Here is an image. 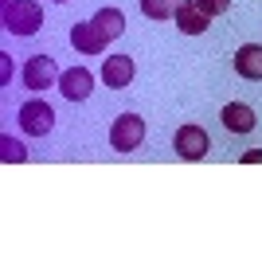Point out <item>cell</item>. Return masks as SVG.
Segmentation results:
<instances>
[{
    "instance_id": "obj_15",
    "label": "cell",
    "mask_w": 262,
    "mask_h": 262,
    "mask_svg": "<svg viewBox=\"0 0 262 262\" xmlns=\"http://www.w3.org/2000/svg\"><path fill=\"white\" fill-rule=\"evenodd\" d=\"M196 4H200L204 12H208L211 20H215V16H223V12L231 8V0H196Z\"/></svg>"
},
{
    "instance_id": "obj_10",
    "label": "cell",
    "mask_w": 262,
    "mask_h": 262,
    "mask_svg": "<svg viewBox=\"0 0 262 262\" xmlns=\"http://www.w3.org/2000/svg\"><path fill=\"white\" fill-rule=\"evenodd\" d=\"M219 121H223V129L227 133H251L254 129V110L247 102H227V106L219 110Z\"/></svg>"
},
{
    "instance_id": "obj_16",
    "label": "cell",
    "mask_w": 262,
    "mask_h": 262,
    "mask_svg": "<svg viewBox=\"0 0 262 262\" xmlns=\"http://www.w3.org/2000/svg\"><path fill=\"white\" fill-rule=\"evenodd\" d=\"M0 82H4V86L12 82V55L8 51H0Z\"/></svg>"
},
{
    "instance_id": "obj_4",
    "label": "cell",
    "mask_w": 262,
    "mask_h": 262,
    "mask_svg": "<svg viewBox=\"0 0 262 262\" xmlns=\"http://www.w3.org/2000/svg\"><path fill=\"white\" fill-rule=\"evenodd\" d=\"M59 75H63V71H59V63H55L51 55H32V59H28V63H24V86L28 90H35V94H39V90H51V86H59Z\"/></svg>"
},
{
    "instance_id": "obj_3",
    "label": "cell",
    "mask_w": 262,
    "mask_h": 262,
    "mask_svg": "<svg viewBox=\"0 0 262 262\" xmlns=\"http://www.w3.org/2000/svg\"><path fill=\"white\" fill-rule=\"evenodd\" d=\"M16 121H20L24 133H32V137H47V133L55 129V110L47 106L43 98H28L20 106V114H16Z\"/></svg>"
},
{
    "instance_id": "obj_1",
    "label": "cell",
    "mask_w": 262,
    "mask_h": 262,
    "mask_svg": "<svg viewBox=\"0 0 262 262\" xmlns=\"http://www.w3.org/2000/svg\"><path fill=\"white\" fill-rule=\"evenodd\" d=\"M0 24H4V32L8 35H35L43 28V8L35 4V0H4V8H0Z\"/></svg>"
},
{
    "instance_id": "obj_18",
    "label": "cell",
    "mask_w": 262,
    "mask_h": 262,
    "mask_svg": "<svg viewBox=\"0 0 262 262\" xmlns=\"http://www.w3.org/2000/svg\"><path fill=\"white\" fill-rule=\"evenodd\" d=\"M55 4H67V0H55Z\"/></svg>"
},
{
    "instance_id": "obj_6",
    "label": "cell",
    "mask_w": 262,
    "mask_h": 262,
    "mask_svg": "<svg viewBox=\"0 0 262 262\" xmlns=\"http://www.w3.org/2000/svg\"><path fill=\"white\" fill-rule=\"evenodd\" d=\"M106 32H102L94 20H78V24H71V47H75L78 55H102L106 51Z\"/></svg>"
},
{
    "instance_id": "obj_13",
    "label": "cell",
    "mask_w": 262,
    "mask_h": 262,
    "mask_svg": "<svg viewBox=\"0 0 262 262\" xmlns=\"http://www.w3.org/2000/svg\"><path fill=\"white\" fill-rule=\"evenodd\" d=\"M176 4H180V0H137L141 16H149V20H172Z\"/></svg>"
},
{
    "instance_id": "obj_9",
    "label": "cell",
    "mask_w": 262,
    "mask_h": 262,
    "mask_svg": "<svg viewBox=\"0 0 262 262\" xmlns=\"http://www.w3.org/2000/svg\"><path fill=\"white\" fill-rule=\"evenodd\" d=\"M172 20H176V28H180L184 35H204V32L211 28V16L200 8L196 0H180V4H176V16H172Z\"/></svg>"
},
{
    "instance_id": "obj_2",
    "label": "cell",
    "mask_w": 262,
    "mask_h": 262,
    "mask_svg": "<svg viewBox=\"0 0 262 262\" xmlns=\"http://www.w3.org/2000/svg\"><path fill=\"white\" fill-rule=\"evenodd\" d=\"M141 141H145V118L141 114H118L110 125V145L118 153H133Z\"/></svg>"
},
{
    "instance_id": "obj_5",
    "label": "cell",
    "mask_w": 262,
    "mask_h": 262,
    "mask_svg": "<svg viewBox=\"0 0 262 262\" xmlns=\"http://www.w3.org/2000/svg\"><path fill=\"white\" fill-rule=\"evenodd\" d=\"M172 145H176V153L184 157V161H204V157L211 153V137H208V129H204V125H192V121L176 129Z\"/></svg>"
},
{
    "instance_id": "obj_17",
    "label": "cell",
    "mask_w": 262,
    "mask_h": 262,
    "mask_svg": "<svg viewBox=\"0 0 262 262\" xmlns=\"http://www.w3.org/2000/svg\"><path fill=\"white\" fill-rule=\"evenodd\" d=\"M243 164H262V149H247V153H243Z\"/></svg>"
},
{
    "instance_id": "obj_11",
    "label": "cell",
    "mask_w": 262,
    "mask_h": 262,
    "mask_svg": "<svg viewBox=\"0 0 262 262\" xmlns=\"http://www.w3.org/2000/svg\"><path fill=\"white\" fill-rule=\"evenodd\" d=\"M235 75L247 82H262V43H243L235 51Z\"/></svg>"
},
{
    "instance_id": "obj_14",
    "label": "cell",
    "mask_w": 262,
    "mask_h": 262,
    "mask_svg": "<svg viewBox=\"0 0 262 262\" xmlns=\"http://www.w3.org/2000/svg\"><path fill=\"white\" fill-rule=\"evenodd\" d=\"M0 161L4 164H20V161H28V149H24V141H16V137H0Z\"/></svg>"
},
{
    "instance_id": "obj_7",
    "label": "cell",
    "mask_w": 262,
    "mask_h": 262,
    "mask_svg": "<svg viewBox=\"0 0 262 262\" xmlns=\"http://www.w3.org/2000/svg\"><path fill=\"white\" fill-rule=\"evenodd\" d=\"M59 90H63L67 102H86L94 94V75H90L86 67H71L59 75Z\"/></svg>"
},
{
    "instance_id": "obj_8",
    "label": "cell",
    "mask_w": 262,
    "mask_h": 262,
    "mask_svg": "<svg viewBox=\"0 0 262 262\" xmlns=\"http://www.w3.org/2000/svg\"><path fill=\"white\" fill-rule=\"evenodd\" d=\"M137 75V63H133V55H110L106 63H102V82L110 90H125Z\"/></svg>"
},
{
    "instance_id": "obj_12",
    "label": "cell",
    "mask_w": 262,
    "mask_h": 262,
    "mask_svg": "<svg viewBox=\"0 0 262 262\" xmlns=\"http://www.w3.org/2000/svg\"><path fill=\"white\" fill-rule=\"evenodd\" d=\"M94 24L106 32V39L125 35V12H121V8H98V12H94Z\"/></svg>"
}]
</instances>
